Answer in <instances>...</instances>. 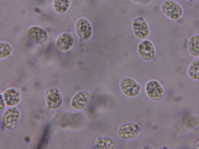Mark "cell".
I'll use <instances>...</instances> for the list:
<instances>
[{
    "instance_id": "obj_18",
    "label": "cell",
    "mask_w": 199,
    "mask_h": 149,
    "mask_svg": "<svg viewBox=\"0 0 199 149\" xmlns=\"http://www.w3.org/2000/svg\"><path fill=\"white\" fill-rule=\"evenodd\" d=\"M13 49L11 45L5 42L0 43V58H4L9 56L12 52Z\"/></svg>"
},
{
    "instance_id": "obj_15",
    "label": "cell",
    "mask_w": 199,
    "mask_h": 149,
    "mask_svg": "<svg viewBox=\"0 0 199 149\" xmlns=\"http://www.w3.org/2000/svg\"><path fill=\"white\" fill-rule=\"evenodd\" d=\"M95 146L96 148L99 149H116L117 146L115 140L104 137L98 138L96 141Z\"/></svg>"
},
{
    "instance_id": "obj_7",
    "label": "cell",
    "mask_w": 199,
    "mask_h": 149,
    "mask_svg": "<svg viewBox=\"0 0 199 149\" xmlns=\"http://www.w3.org/2000/svg\"><path fill=\"white\" fill-rule=\"evenodd\" d=\"M76 32L81 41L86 40L92 36L93 28L90 22L87 19L81 17L76 21L75 24Z\"/></svg>"
},
{
    "instance_id": "obj_10",
    "label": "cell",
    "mask_w": 199,
    "mask_h": 149,
    "mask_svg": "<svg viewBox=\"0 0 199 149\" xmlns=\"http://www.w3.org/2000/svg\"><path fill=\"white\" fill-rule=\"evenodd\" d=\"M45 98L48 107L51 109L58 108L62 103V98L60 92L55 88H50L47 90Z\"/></svg>"
},
{
    "instance_id": "obj_6",
    "label": "cell",
    "mask_w": 199,
    "mask_h": 149,
    "mask_svg": "<svg viewBox=\"0 0 199 149\" xmlns=\"http://www.w3.org/2000/svg\"><path fill=\"white\" fill-rule=\"evenodd\" d=\"M145 90L148 97L155 101L161 100L165 94L163 86L159 81L155 79L148 81L145 85Z\"/></svg>"
},
{
    "instance_id": "obj_1",
    "label": "cell",
    "mask_w": 199,
    "mask_h": 149,
    "mask_svg": "<svg viewBox=\"0 0 199 149\" xmlns=\"http://www.w3.org/2000/svg\"><path fill=\"white\" fill-rule=\"evenodd\" d=\"M161 10L167 17L173 20H177L182 16L183 9L181 5L173 0H166L162 3Z\"/></svg>"
},
{
    "instance_id": "obj_17",
    "label": "cell",
    "mask_w": 199,
    "mask_h": 149,
    "mask_svg": "<svg viewBox=\"0 0 199 149\" xmlns=\"http://www.w3.org/2000/svg\"><path fill=\"white\" fill-rule=\"evenodd\" d=\"M188 76L195 81L199 80V58H196L188 66L187 70Z\"/></svg>"
},
{
    "instance_id": "obj_12",
    "label": "cell",
    "mask_w": 199,
    "mask_h": 149,
    "mask_svg": "<svg viewBox=\"0 0 199 149\" xmlns=\"http://www.w3.org/2000/svg\"><path fill=\"white\" fill-rule=\"evenodd\" d=\"M74 43V39L71 34L65 32L61 33L58 37L56 41L57 48L62 51L69 50L72 47Z\"/></svg>"
},
{
    "instance_id": "obj_3",
    "label": "cell",
    "mask_w": 199,
    "mask_h": 149,
    "mask_svg": "<svg viewBox=\"0 0 199 149\" xmlns=\"http://www.w3.org/2000/svg\"><path fill=\"white\" fill-rule=\"evenodd\" d=\"M132 27L134 35L139 39H146L150 35V30L149 24L142 17H137L133 19Z\"/></svg>"
},
{
    "instance_id": "obj_11",
    "label": "cell",
    "mask_w": 199,
    "mask_h": 149,
    "mask_svg": "<svg viewBox=\"0 0 199 149\" xmlns=\"http://www.w3.org/2000/svg\"><path fill=\"white\" fill-rule=\"evenodd\" d=\"M91 98L90 93L86 91H81L76 94L71 99V106L75 109L80 110L85 107Z\"/></svg>"
},
{
    "instance_id": "obj_9",
    "label": "cell",
    "mask_w": 199,
    "mask_h": 149,
    "mask_svg": "<svg viewBox=\"0 0 199 149\" xmlns=\"http://www.w3.org/2000/svg\"><path fill=\"white\" fill-rule=\"evenodd\" d=\"M27 36L34 43L40 45L44 43L47 39L48 34L42 28L37 26L30 27L27 31Z\"/></svg>"
},
{
    "instance_id": "obj_16",
    "label": "cell",
    "mask_w": 199,
    "mask_h": 149,
    "mask_svg": "<svg viewBox=\"0 0 199 149\" xmlns=\"http://www.w3.org/2000/svg\"><path fill=\"white\" fill-rule=\"evenodd\" d=\"M71 2V0H52V7L56 13L63 14L69 10Z\"/></svg>"
},
{
    "instance_id": "obj_13",
    "label": "cell",
    "mask_w": 199,
    "mask_h": 149,
    "mask_svg": "<svg viewBox=\"0 0 199 149\" xmlns=\"http://www.w3.org/2000/svg\"><path fill=\"white\" fill-rule=\"evenodd\" d=\"M3 97L7 105L12 106L19 102L20 100L21 95L20 92L17 89L11 88L5 92Z\"/></svg>"
},
{
    "instance_id": "obj_14",
    "label": "cell",
    "mask_w": 199,
    "mask_h": 149,
    "mask_svg": "<svg viewBox=\"0 0 199 149\" xmlns=\"http://www.w3.org/2000/svg\"><path fill=\"white\" fill-rule=\"evenodd\" d=\"M189 53L192 56L198 58L199 56V35H193L189 39L187 45Z\"/></svg>"
},
{
    "instance_id": "obj_4",
    "label": "cell",
    "mask_w": 199,
    "mask_h": 149,
    "mask_svg": "<svg viewBox=\"0 0 199 149\" xmlns=\"http://www.w3.org/2000/svg\"><path fill=\"white\" fill-rule=\"evenodd\" d=\"M137 52L140 58L146 61L153 60L155 57L156 49L153 43L150 40H142L138 44Z\"/></svg>"
},
{
    "instance_id": "obj_8",
    "label": "cell",
    "mask_w": 199,
    "mask_h": 149,
    "mask_svg": "<svg viewBox=\"0 0 199 149\" xmlns=\"http://www.w3.org/2000/svg\"><path fill=\"white\" fill-rule=\"evenodd\" d=\"M19 110L15 107L8 109L4 113L2 118L3 126L6 129L12 130L17 126L20 118Z\"/></svg>"
},
{
    "instance_id": "obj_5",
    "label": "cell",
    "mask_w": 199,
    "mask_h": 149,
    "mask_svg": "<svg viewBox=\"0 0 199 149\" xmlns=\"http://www.w3.org/2000/svg\"><path fill=\"white\" fill-rule=\"evenodd\" d=\"M141 130L139 125L137 123L130 122L121 125L117 131L119 136L125 140H131L136 138Z\"/></svg>"
},
{
    "instance_id": "obj_20",
    "label": "cell",
    "mask_w": 199,
    "mask_h": 149,
    "mask_svg": "<svg viewBox=\"0 0 199 149\" xmlns=\"http://www.w3.org/2000/svg\"><path fill=\"white\" fill-rule=\"evenodd\" d=\"M140 149H152V147L148 144H144L141 147Z\"/></svg>"
},
{
    "instance_id": "obj_19",
    "label": "cell",
    "mask_w": 199,
    "mask_h": 149,
    "mask_svg": "<svg viewBox=\"0 0 199 149\" xmlns=\"http://www.w3.org/2000/svg\"><path fill=\"white\" fill-rule=\"evenodd\" d=\"M4 101L3 96L0 94V112H2L4 109L5 104Z\"/></svg>"
},
{
    "instance_id": "obj_2",
    "label": "cell",
    "mask_w": 199,
    "mask_h": 149,
    "mask_svg": "<svg viewBox=\"0 0 199 149\" xmlns=\"http://www.w3.org/2000/svg\"><path fill=\"white\" fill-rule=\"evenodd\" d=\"M119 86L123 94L130 98L137 97L141 91L139 84L135 80L129 77L123 78L120 82Z\"/></svg>"
},
{
    "instance_id": "obj_21",
    "label": "cell",
    "mask_w": 199,
    "mask_h": 149,
    "mask_svg": "<svg viewBox=\"0 0 199 149\" xmlns=\"http://www.w3.org/2000/svg\"><path fill=\"white\" fill-rule=\"evenodd\" d=\"M188 1L191 3H195L198 1L199 0H187Z\"/></svg>"
},
{
    "instance_id": "obj_22",
    "label": "cell",
    "mask_w": 199,
    "mask_h": 149,
    "mask_svg": "<svg viewBox=\"0 0 199 149\" xmlns=\"http://www.w3.org/2000/svg\"><path fill=\"white\" fill-rule=\"evenodd\" d=\"M29 138L27 136L25 138V140L27 142H29Z\"/></svg>"
}]
</instances>
